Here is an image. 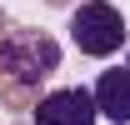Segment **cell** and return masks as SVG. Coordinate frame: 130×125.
I'll return each instance as SVG.
<instances>
[{
	"instance_id": "obj_1",
	"label": "cell",
	"mask_w": 130,
	"mask_h": 125,
	"mask_svg": "<svg viewBox=\"0 0 130 125\" xmlns=\"http://www.w3.org/2000/svg\"><path fill=\"white\" fill-rule=\"evenodd\" d=\"M55 70H60V40L50 30L20 25L0 40V75L15 90H40V80H50Z\"/></svg>"
},
{
	"instance_id": "obj_2",
	"label": "cell",
	"mask_w": 130,
	"mask_h": 125,
	"mask_svg": "<svg viewBox=\"0 0 130 125\" xmlns=\"http://www.w3.org/2000/svg\"><path fill=\"white\" fill-rule=\"evenodd\" d=\"M70 40H75L80 55L105 60V55H115L125 45V15L115 10L110 0H80L70 10Z\"/></svg>"
},
{
	"instance_id": "obj_3",
	"label": "cell",
	"mask_w": 130,
	"mask_h": 125,
	"mask_svg": "<svg viewBox=\"0 0 130 125\" xmlns=\"http://www.w3.org/2000/svg\"><path fill=\"white\" fill-rule=\"evenodd\" d=\"M95 120H100L95 95L80 90V85L50 90V95H40V105H35V125H95Z\"/></svg>"
},
{
	"instance_id": "obj_4",
	"label": "cell",
	"mask_w": 130,
	"mask_h": 125,
	"mask_svg": "<svg viewBox=\"0 0 130 125\" xmlns=\"http://www.w3.org/2000/svg\"><path fill=\"white\" fill-rule=\"evenodd\" d=\"M90 95H95V110H100L110 125H130V65L100 70V80H95Z\"/></svg>"
},
{
	"instance_id": "obj_5",
	"label": "cell",
	"mask_w": 130,
	"mask_h": 125,
	"mask_svg": "<svg viewBox=\"0 0 130 125\" xmlns=\"http://www.w3.org/2000/svg\"><path fill=\"white\" fill-rule=\"evenodd\" d=\"M125 65H130V60H125Z\"/></svg>"
}]
</instances>
